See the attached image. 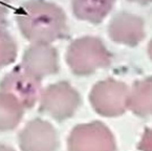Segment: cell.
I'll return each instance as SVG.
<instances>
[{"label":"cell","instance_id":"e0dca14e","mask_svg":"<svg viewBox=\"0 0 152 151\" xmlns=\"http://www.w3.org/2000/svg\"><path fill=\"white\" fill-rule=\"evenodd\" d=\"M130 1H135V2L142 3V4H146V3L152 2V0H130Z\"/></svg>","mask_w":152,"mask_h":151},{"label":"cell","instance_id":"8fae6325","mask_svg":"<svg viewBox=\"0 0 152 151\" xmlns=\"http://www.w3.org/2000/svg\"><path fill=\"white\" fill-rule=\"evenodd\" d=\"M115 0H72L74 14L82 20L99 23L111 11Z\"/></svg>","mask_w":152,"mask_h":151},{"label":"cell","instance_id":"3957f363","mask_svg":"<svg viewBox=\"0 0 152 151\" xmlns=\"http://www.w3.org/2000/svg\"><path fill=\"white\" fill-rule=\"evenodd\" d=\"M81 103L78 91L67 82L49 85L40 97V111L62 122L75 114Z\"/></svg>","mask_w":152,"mask_h":151},{"label":"cell","instance_id":"8992f818","mask_svg":"<svg viewBox=\"0 0 152 151\" xmlns=\"http://www.w3.org/2000/svg\"><path fill=\"white\" fill-rule=\"evenodd\" d=\"M40 79L31 75L22 65L13 68L0 82V91L15 97L24 109H29L41 97Z\"/></svg>","mask_w":152,"mask_h":151},{"label":"cell","instance_id":"9a60e30c","mask_svg":"<svg viewBox=\"0 0 152 151\" xmlns=\"http://www.w3.org/2000/svg\"><path fill=\"white\" fill-rule=\"evenodd\" d=\"M11 0H0V22H3L9 13Z\"/></svg>","mask_w":152,"mask_h":151},{"label":"cell","instance_id":"7a4b0ae2","mask_svg":"<svg viewBox=\"0 0 152 151\" xmlns=\"http://www.w3.org/2000/svg\"><path fill=\"white\" fill-rule=\"evenodd\" d=\"M111 56L102 41L94 37H83L69 45L66 61L78 76H87L110 64Z\"/></svg>","mask_w":152,"mask_h":151},{"label":"cell","instance_id":"6da1fadb","mask_svg":"<svg viewBox=\"0 0 152 151\" xmlns=\"http://www.w3.org/2000/svg\"><path fill=\"white\" fill-rule=\"evenodd\" d=\"M16 20L22 35L35 43H49L68 35L64 12L45 0L24 2L16 12Z\"/></svg>","mask_w":152,"mask_h":151},{"label":"cell","instance_id":"7c38bea8","mask_svg":"<svg viewBox=\"0 0 152 151\" xmlns=\"http://www.w3.org/2000/svg\"><path fill=\"white\" fill-rule=\"evenodd\" d=\"M24 107L14 96L0 91V131L16 128L21 122Z\"/></svg>","mask_w":152,"mask_h":151},{"label":"cell","instance_id":"5bb4252c","mask_svg":"<svg viewBox=\"0 0 152 151\" xmlns=\"http://www.w3.org/2000/svg\"><path fill=\"white\" fill-rule=\"evenodd\" d=\"M139 149L142 151H152V128L146 129L143 139L139 145Z\"/></svg>","mask_w":152,"mask_h":151},{"label":"cell","instance_id":"4fadbf2b","mask_svg":"<svg viewBox=\"0 0 152 151\" xmlns=\"http://www.w3.org/2000/svg\"><path fill=\"white\" fill-rule=\"evenodd\" d=\"M17 46L13 38L4 29H0V68L15 61Z\"/></svg>","mask_w":152,"mask_h":151},{"label":"cell","instance_id":"52a82bcc","mask_svg":"<svg viewBox=\"0 0 152 151\" xmlns=\"http://www.w3.org/2000/svg\"><path fill=\"white\" fill-rule=\"evenodd\" d=\"M19 146L22 151H57L58 134L48 122L35 119L20 131Z\"/></svg>","mask_w":152,"mask_h":151},{"label":"cell","instance_id":"ac0fdd59","mask_svg":"<svg viewBox=\"0 0 152 151\" xmlns=\"http://www.w3.org/2000/svg\"><path fill=\"white\" fill-rule=\"evenodd\" d=\"M148 49H149V55H150V57H151V59H152V40L150 41L149 47H148Z\"/></svg>","mask_w":152,"mask_h":151},{"label":"cell","instance_id":"30bf717a","mask_svg":"<svg viewBox=\"0 0 152 151\" xmlns=\"http://www.w3.org/2000/svg\"><path fill=\"white\" fill-rule=\"evenodd\" d=\"M128 108L140 117L152 116V77L134 83L129 90Z\"/></svg>","mask_w":152,"mask_h":151},{"label":"cell","instance_id":"2e32d148","mask_svg":"<svg viewBox=\"0 0 152 151\" xmlns=\"http://www.w3.org/2000/svg\"><path fill=\"white\" fill-rule=\"evenodd\" d=\"M0 151H15V150L13 148H11V147L7 146V145L0 144Z\"/></svg>","mask_w":152,"mask_h":151},{"label":"cell","instance_id":"ba28073f","mask_svg":"<svg viewBox=\"0 0 152 151\" xmlns=\"http://www.w3.org/2000/svg\"><path fill=\"white\" fill-rule=\"evenodd\" d=\"M21 65L41 80L46 76L58 73L57 51L49 43H34L23 54Z\"/></svg>","mask_w":152,"mask_h":151},{"label":"cell","instance_id":"9c48e42d","mask_svg":"<svg viewBox=\"0 0 152 151\" xmlns=\"http://www.w3.org/2000/svg\"><path fill=\"white\" fill-rule=\"evenodd\" d=\"M108 31L113 41L130 46L139 44L145 36L142 18L129 13L116 15L110 22Z\"/></svg>","mask_w":152,"mask_h":151},{"label":"cell","instance_id":"277c9868","mask_svg":"<svg viewBox=\"0 0 152 151\" xmlns=\"http://www.w3.org/2000/svg\"><path fill=\"white\" fill-rule=\"evenodd\" d=\"M129 88L113 79L98 82L90 92V103L101 116L118 117L128 108Z\"/></svg>","mask_w":152,"mask_h":151},{"label":"cell","instance_id":"5b68a950","mask_svg":"<svg viewBox=\"0 0 152 151\" xmlns=\"http://www.w3.org/2000/svg\"><path fill=\"white\" fill-rule=\"evenodd\" d=\"M111 131L101 122L78 125L68 138V151H115Z\"/></svg>","mask_w":152,"mask_h":151}]
</instances>
